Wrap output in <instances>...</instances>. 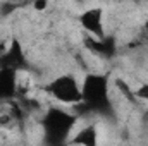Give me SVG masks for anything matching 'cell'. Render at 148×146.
I'll use <instances>...</instances> for the list:
<instances>
[{
  "label": "cell",
  "instance_id": "cell-1",
  "mask_svg": "<svg viewBox=\"0 0 148 146\" xmlns=\"http://www.w3.org/2000/svg\"><path fill=\"white\" fill-rule=\"evenodd\" d=\"M41 126L48 143H64L76 126V115L59 107H50L41 120Z\"/></svg>",
  "mask_w": 148,
  "mask_h": 146
},
{
  "label": "cell",
  "instance_id": "cell-2",
  "mask_svg": "<svg viewBox=\"0 0 148 146\" xmlns=\"http://www.w3.org/2000/svg\"><path fill=\"white\" fill-rule=\"evenodd\" d=\"M83 103L90 112H103L110 105L109 79L102 74H88L81 84Z\"/></svg>",
  "mask_w": 148,
  "mask_h": 146
},
{
  "label": "cell",
  "instance_id": "cell-3",
  "mask_svg": "<svg viewBox=\"0 0 148 146\" xmlns=\"http://www.w3.org/2000/svg\"><path fill=\"white\" fill-rule=\"evenodd\" d=\"M47 91L55 100H59L60 103H66V105H76L83 100L81 86L71 74H64V76H59L53 81H50L47 86Z\"/></svg>",
  "mask_w": 148,
  "mask_h": 146
},
{
  "label": "cell",
  "instance_id": "cell-4",
  "mask_svg": "<svg viewBox=\"0 0 148 146\" xmlns=\"http://www.w3.org/2000/svg\"><path fill=\"white\" fill-rule=\"evenodd\" d=\"M79 23L83 26L84 31H88L93 38H102L105 36V29H103V10L98 7L88 9L81 14Z\"/></svg>",
  "mask_w": 148,
  "mask_h": 146
},
{
  "label": "cell",
  "instance_id": "cell-5",
  "mask_svg": "<svg viewBox=\"0 0 148 146\" xmlns=\"http://www.w3.org/2000/svg\"><path fill=\"white\" fill-rule=\"evenodd\" d=\"M17 91V71L0 67V100H10Z\"/></svg>",
  "mask_w": 148,
  "mask_h": 146
},
{
  "label": "cell",
  "instance_id": "cell-6",
  "mask_svg": "<svg viewBox=\"0 0 148 146\" xmlns=\"http://www.w3.org/2000/svg\"><path fill=\"white\" fill-rule=\"evenodd\" d=\"M2 67H10V69H19L24 65V55L21 50V45L17 41H12V46L7 48V52L0 57Z\"/></svg>",
  "mask_w": 148,
  "mask_h": 146
},
{
  "label": "cell",
  "instance_id": "cell-7",
  "mask_svg": "<svg viewBox=\"0 0 148 146\" xmlns=\"http://www.w3.org/2000/svg\"><path fill=\"white\" fill-rule=\"evenodd\" d=\"M97 127L95 126H88V127H83L77 134H76V138L71 139V143L73 145H84V146H95L98 143V139H97Z\"/></svg>",
  "mask_w": 148,
  "mask_h": 146
},
{
  "label": "cell",
  "instance_id": "cell-8",
  "mask_svg": "<svg viewBox=\"0 0 148 146\" xmlns=\"http://www.w3.org/2000/svg\"><path fill=\"white\" fill-rule=\"evenodd\" d=\"M134 95H136L138 100H145V102H148V83L141 84V86L134 91Z\"/></svg>",
  "mask_w": 148,
  "mask_h": 146
},
{
  "label": "cell",
  "instance_id": "cell-9",
  "mask_svg": "<svg viewBox=\"0 0 148 146\" xmlns=\"http://www.w3.org/2000/svg\"><path fill=\"white\" fill-rule=\"evenodd\" d=\"M33 5L36 10H43V9H47V0H33Z\"/></svg>",
  "mask_w": 148,
  "mask_h": 146
},
{
  "label": "cell",
  "instance_id": "cell-10",
  "mask_svg": "<svg viewBox=\"0 0 148 146\" xmlns=\"http://www.w3.org/2000/svg\"><path fill=\"white\" fill-rule=\"evenodd\" d=\"M145 33H147V35H148V19H147V21H145Z\"/></svg>",
  "mask_w": 148,
  "mask_h": 146
},
{
  "label": "cell",
  "instance_id": "cell-11",
  "mask_svg": "<svg viewBox=\"0 0 148 146\" xmlns=\"http://www.w3.org/2000/svg\"><path fill=\"white\" fill-rule=\"evenodd\" d=\"M133 2H136V3H138V2H141V0H133Z\"/></svg>",
  "mask_w": 148,
  "mask_h": 146
}]
</instances>
